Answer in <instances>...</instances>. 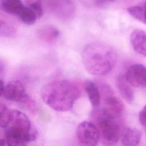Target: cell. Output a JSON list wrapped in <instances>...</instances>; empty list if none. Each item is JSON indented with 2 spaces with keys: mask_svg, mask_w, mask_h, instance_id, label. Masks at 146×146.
<instances>
[{
  "mask_svg": "<svg viewBox=\"0 0 146 146\" xmlns=\"http://www.w3.org/2000/svg\"><path fill=\"white\" fill-rule=\"evenodd\" d=\"M82 59L88 73L95 76H103L114 67L117 60V54L108 44L94 42L84 47Z\"/></svg>",
  "mask_w": 146,
  "mask_h": 146,
  "instance_id": "1",
  "label": "cell"
},
{
  "mask_svg": "<svg viewBox=\"0 0 146 146\" xmlns=\"http://www.w3.org/2000/svg\"><path fill=\"white\" fill-rule=\"evenodd\" d=\"M127 11L133 18L146 25V0L143 6H132Z\"/></svg>",
  "mask_w": 146,
  "mask_h": 146,
  "instance_id": "16",
  "label": "cell"
},
{
  "mask_svg": "<svg viewBox=\"0 0 146 146\" xmlns=\"http://www.w3.org/2000/svg\"><path fill=\"white\" fill-rule=\"evenodd\" d=\"M139 119L141 124L146 128V105L140 111Z\"/></svg>",
  "mask_w": 146,
  "mask_h": 146,
  "instance_id": "21",
  "label": "cell"
},
{
  "mask_svg": "<svg viewBox=\"0 0 146 146\" xmlns=\"http://www.w3.org/2000/svg\"><path fill=\"white\" fill-rule=\"evenodd\" d=\"M43 101L53 110L66 112L71 110L80 95L79 88L66 80L52 82L46 85L40 92Z\"/></svg>",
  "mask_w": 146,
  "mask_h": 146,
  "instance_id": "2",
  "label": "cell"
},
{
  "mask_svg": "<svg viewBox=\"0 0 146 146\" xmlns=\"http://www.w3.org/2000/svg\"><path fill=\"white\" fill-rule=\"evenodd\" d=\"M0 6L5 13L17 17L25 6L21 0H0Z\"/></svg>",
  "mask_w": 146,
  "mask_h": 146,
  "instance_id": "13",
  "label": "cell"
},
{
  "mask_svg": "<svg viewBox=\"0 0 146 146\" xmlns=\"http://www.w3.org/2000/svg\"><path fill=\"white\" fill-rule=\"evenodd\" d=\"M112 91V90L109 87L107 94H105L103 108L111 116L117 119L122 115L124 106L122 102L113 95Z\"/></svg>",
  "mask_w": 146,
  "mask_h": 146,
  "instance_id": "8",
  "label": "cell"
},
{
  "mask_svg": "<svg viewBox=\"0 0 146 146\" xmlns=\"http://www.w3.org/2000/svg\"><path fill=\"white\" fill-rule=\"evenodd\" d=\"M18 17L24 23L27 25H33L38 19L33 10L30 7L26 6H25Z\"/></svg>",
  "mask_w": 146,
  "mask_h": 146,
  "instance_id": "17",
  "label": "cell"
},
{
  "mask_svg": "<svg viewBox=\"0 0 146 146\" xmlns=\"http://www.w3.org/2000/svg\"><path fill=\"white\" fill-rule=\"evenodd\" d=\"M84 88L92 106L98 107L100 103V93L97 85L94 82L87 80L84 82Z\"/></svg>",
  "mask_w": 146,
  "mask_h": 146,
  "instance_id": "11",
  "label": "cell"
},
{
  "mask_svg": "<svg viewBox=\"0 0 146 146\" xmlns=\"http://www.w3.org/2000/svg\"><path fill=\"white\" fill-rule=\"evenodd\" d=\"M7 145L6 141L5 139H1V146H5Z\"/></svg>",
  "mask_w": 146,
  "mask_h": 146,
  "instance_id": "22",
  "label": "cell"
},
{
  "mask_svg": "<svg viewBox=\"0 0 146 146\" xmlns=\"http://www.w3.org/2000/svg\"><path fill=\"white\" fill-rule=\"evenodd\" d=\"M5 139L7 146H26L27 143L22 135L9 128L6 131Z\"/></svg>",
  "mask_w": 146,
  "mask_h": 146,
  "instance_id": "15",
  "label": "cell"
},
{
  "mask_svg": "<svg viewBox=\"0 0 146 146\" xmlns=\"http://www.w3.org/2000/svg\"><path fill=\"white\" fill-rule=\"evenodd\" d=\"M96 125L104 146H115L120 135V127L115 119L103 108L96 109L93 113Z\"/></svg>",
  "mask_w": 146,
  "mask_h": 146,
  "instance_id": "3",
  "label": "cell"
},
{
  "mask_svg": "<svg viewBox=\"0 0 146 146\" xmlns=\"http://www.w3.org/2000/svg\"><path fill=\"white\" fill-rule=\"evenodd\" d=\"M38 37L45 42L51 43L56 40L59 35V30L52 26L42 27L38 31Z\"/></svg>",
  "mask_w": 146,
  "mask_h": 146,
  "instance_id": "14",
  "label": "cell"
},
{
  "mask_svg": "<svg viewBox=\"0 0 146 146\" xmlns=\"http://www.w3.org/2000/svg\"><path fill=\"white\" fill-rule=\"evenodd\" d=\"M0 125L2 128H6L9 126L10 121L11 111L3 104H1L0 107Z\"/></svg>",
  "mask_w": 146,
  "mask_h": 146,
  "instance_id": "18",
  "label": "cell"
},
{
  "mask_svg": "<svg viewBox=\"0 0 146 146\" xmlns=\"http://www.w3.org/2000/svg\"><path fill=\"white\" fill-rule=\"evenodd\" d=\"M130 85L126 80L125 76L123 75H118L116 79L117 89L124 99L129 103H132L134 100L133 91Z\"/></svg>",
  "mask_w": 146,
  "mask_h": 146,
  "instance_id": "10",
  "label": "cell"
},
{
  "mask_svg": "<svg viewBox=\"0 0 146 146\" xmlns=\"http://www.w3.org/2000/svg\"><path fill=\"white\" fill-rule=\"evenodd\" d=\"M140 131L134 128H127L124 129L122 137L121 143L125 146H136L141 139Z\"/></svg>",
  "mask_w": 146,
  "mask_h": 146,
  "instance_id": "12",
  "label": "cell"
},
{
  "mask_svg": "<svg viewBox=\"0 0 146 146\" xmlns=\"http://www.w3.org/2000/svg\"><path fill=\"white\" fill-rule=\"evenodd\" d=\"M29 7H30L33 10V11L35 13L38 19L42 17L43 14V10H42L41 5L39 2H33L29 5Z\"/></svg>",
  "mask_w": 146,
  "mask_h": 146,
  "instance_id": "20",
  "label": "cell"
},
{
  "mask_svg": "<svg viewBox=\"0 0 146 146\" xmlns=\"http://www.w3.org/2000/svg\"><path fill=\"white\" fill-rule=\"evenodd\" d=\"M127 82L137 88L146 87V67L141 64L131 66L124 75Z\"/></svg>",
  "mask_w": 146,
  "mask_h": 146,
  "instance_id": "7",
  "label": "cell"
},
{
  "mask_svg": "<svg viewBox=\"0 0 146 146\" xmlns=\"http://www.w3.org/2000/svg\"><path fill=\"white\" fill-rule=\"evenodd\" d=\"M76 137L79 141L86 146H96L100 138L96 125L88 121H84L78 125Z\"/></svg>",
  "mask_w": 146,
  "mask_h": 146,
  "instance_id": "5",
  "label": "cell"
},
{
  "mask_svg": "<svg viewBox=\"0 0 146 146\" xmlns=\"http://www.w3.org/2000/svg\"><path fill=\"white\" fill-rule=\"evenodd\" d=\"M108 1H114L115 0H108Z\"/></svg>",
  "mask_w": 146,
  "mask_h": 146,
  "instance_id": "23",
  "label": "cell"
},
{
  "mask_svg": "<svg viewBox=\"0 0 146 146\" xmlns=\"http://www.w3.org/2000/svg\"><path fill=\"white\" fill-rule=\"evenodd\" d=\"M130 42L133 50L146 57V32L141 29H135L130 35Z\"/></svg>",
  "mask_w": 146,
  "mask_h": 146,
  "instance_id": "9",
  "label": "cell"
},
{
  "mask_svg": "<svg viewBox=\"0 0 146 146\" xmlns=\"http://www.w3.org/2000/svg\"><path fill=\"white\" fill-rule=\"evenodd\" d=\"M14 29L8 24L3 22L2 20L1 21V27H0V33L1 35L3 36H10L14 33Z\"/></svg>",
  "mask_w": 146,
  "mask_h": 146,
  "instance_id": "19",
  "label": "cell"
},
{
  "mask_svg": "<svg viewBox=\"0 0 146 146\" xmlns=\"http://www.w3.org/2000/svg\"><path fill=\"white\" fill-rule=\"evenodd\" d=\"M9 128L22 135L27 142L36 139L37 133L32 129L31 122L29 117L23 112L14 110H11V117Z\"/></svg>",
  "mask_w": 146,
  "mask_h": 146,
  "instance_id": "4",
  "label": "cell"
},
{
  "mask_svg": "<svg viewBox=\"0 0 146 146\" xmlns=\"http://www.w3.org/2000/svg\"><path fill=\"white\" fill-rule=\"evenodd\" d=\"M1 95L5 99L13 102L23 103L29 100V96L25 86L18 80L11 81L5 85Z\"/></svg>",
  "mask_w": 146,
  "mask_h": 146,
  "instance_id": "6",
  "label": "cell"
}]
</instances>
